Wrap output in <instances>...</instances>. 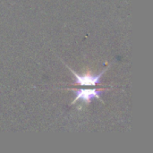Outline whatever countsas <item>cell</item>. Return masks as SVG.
<instances>
[{"label":"cell","instance_id":"6da1fadb","mask_svg":"<svg viewBox=\"0 0 153 153\" xmlns=\"http://www.w3.org/2000/svg\"><path fill=\"white\" fill-rule=\"evenodd\" d=\"M64 63V62H63ZM65 65L67 67V69L70 70V72L72 73L74 78V82L73 83V85H81V86H96L99 84H101L100 80L101 77L105 74V73L107 72V70L108 68H106L105 70H102L100 74H92L91 73H87L84 74H77L73 68H71L69 65H67L65 63H64Z\"/></svg>","mask_w":153,"mask_h":153},{"label":"cell","instance_id":"7a4b0ae2","mask_svg":"<svg viewBox=\"0 0 153 153\" xmlns=\"http://www.w3.org/2000/svg\"><path fill=\"white\" fill-rule=\"evenodd\" d=\"M65 90L73 91L75 95L71 105L75 104L79 100H82V101L85 102L86 104H90L91 102V100L94 99L99 100L100 101L104 103L103 100H101V98H100V95L104 92L105 90H102V89H78V90L65 89Z\"/></svg>","mask_w":153,"mask_h":153}]
</instances>
